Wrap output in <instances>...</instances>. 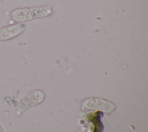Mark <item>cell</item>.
<instances>
[{
    "instance_id": "5b68a950",
    "label": "cell",
    "mask_w": 148,
    "mask_h": 132,
    "mask_svg": "<svg viewBox=\"0 0 148 132\" xmlns=\"http://www.w3.org/2000/svg\"><path fill=\"white\" fill-rule=\"evenodd\" d=\"M0 132H5L3 127L2 126V125L1 123H0Z\"/></svg>"
},
{
    "instance_id": "6da1fadb",
    "label": "cell",
    "mask_w": 148,
    "mask_h": 132,
    "mask_svg": "<svg viewBox=\"0 0 148 132\" xmlns=\"http://www.w3.org/2000/svg\"><path fill=\"white\" fill-rule=\"evenodd\" d=\"M53 10L50 5L36 7H25L14 9L9 13L10 18L17 23H24L34 19L51 15Z\"/></svg>"
},
{
    "instance_id": "277c9868",
    "label": "cell",
    "mask_w": 148,
    "mask_h": 132,
    "mask_svg": "<svg viewBox=\"0 0 148 132\" xmlns=\"http://www.w3.org/2000/svg\"><path fill=\"white\" fill-rule=\"evenodd\" d=\"M27 28L25 23H17L0 28V42L13 39L22 34Z\"/></svg>"
},
{
    "instance_id": "3957f363",
    "label": "cell",
    "mask_w": 148,
    "mask_h": 132,
    "mask_svg": "<svg viewBox=\"0 0 148 132\" xmlns=\"http://www.w3.org/2000/svg\"><path fill=\"white\" fill-rule=\"evenodd\" d=\"M116 108L113 102L101 98L90 97L81 102V108L83 110H97L106 113H110L116 109Z\"/></svg>"
},
{
    "instance_id": "7a4b0ae2",
    "label": "cell",
    "mask_w": 148,
    "mask_h": 132,
    "mask_svg": "<svg viewBox=\"0 0 148 132\" xmlns=\"http://www.w3.org/2000/svg\"><path fill=\"white\" fill-rule=\"evenodd\" d=\"M45 97V93L40 90H35L24 95L16 105V115L20 116L25 111L40 104L43 101Z\"/></svg>"
}]
</instances>
